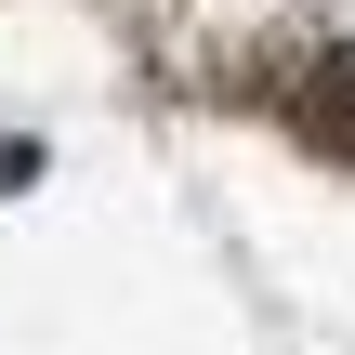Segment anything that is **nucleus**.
I'll use <instances>...</instances> for the list:
<instances>
[{"label":"nucleus","instance_id":"f257e3e1","mask_svg":"<svg viewBox=\"0 0 355 355\" xmlns=\"http://www.w3.org/2000/svg\"><path fill=\"white\" fill-rule=\"evenodd\" d=\"M290 119H303V145H316V158H355V53H316V66H303Z\"/></svg>","mask_w":355,"mask_h":355}]
</instances>
